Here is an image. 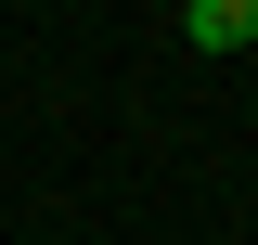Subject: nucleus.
I'll list each match as a JSON object with an SVG mask.
<instances>
[{
    "label": "nucleus",
    "instance_id": "obj_1",
    "mask_svg": "<svg viewBox=\"0 0 258 245\" xmlns=\"http://www.w3.org/2000/svg\"><path fill=\"white\" fill-rule=\"evenodd\" d=\"M181 39H194V52H245V39H258V0H194Z\"/></svg>",
    "mask_w": 258,
    "mask_h": 245
}]
</instances>
